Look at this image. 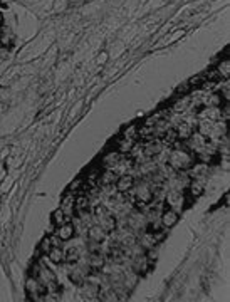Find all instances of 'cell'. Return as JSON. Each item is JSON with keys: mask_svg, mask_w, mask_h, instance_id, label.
Returning <instances> with one entry per match:
<instances>
[{"mask_svg": "<svg viewBox=\"0 0 230 302\" xmlns=\"http://www.w3.org/2000/svg\"><path fill=\"white\" fill-rule=\"evenodd\" d=\"M177 220H178V213L175 212V210L166 208L162 212V225L163 227H166V228L173 227V225L177 223Z\"/></svg>", "mask_w": 230, "mask_h": 302, "instance_id": "cell-19", "label": "cell"}, {"mask_svg": "<svg viewBox=\"0 0 230 302\" xmlns=\"http://www.w3.org/2000/svg\"><path fill=\"white\" fill-rule=\"evenodd\" d=\"M66 222H71V218L69 217H66L64 215V212L63 210H56V212L52 213V223L56 225V227H59V225H63V223H66Z\"/></svg>", "mask_w": 230, "mask_h": 302, "instance_id": "cell-29", "label": "cell"}, {"mask_svg": "<svg viewBox=\"0 0 230 302\" xmlns=\"http://www.w3.org/2000/svg\"><path fill=\"white\" fill-rule=\"evenodd\" d=\"M133 185H134V178L131 176V175H119L115 187H116V190L121 191V193H128V191L133 188Z\"/></svg>", "mask_w": 230, "mask_h": 302, "instance_id": "cell-11", "label": "cell"}, {"mask_svg": "<svg viewBox=\"0 0 230 302\" xmlns=\"http://www.w3.org/2000/svg\"><path fill=\"white\" fill-rule=\"evenodd\" d=\"M166 161H168V166H170L173 172H187V170H190V166L195 163V155L183 150V148H175V150L168 155Z\"/></svg>", "mask_w": 230, "mask_h": 302, "instance_id": "cell-1", "label": "cell"}, {"mask_svg": "<svg viewBox=\"0 0 230 302\" xmlns=\"http://www.w3.org/2000/svg\"><path fill=\"white\" fill-rule=\"evenodd\" d=\"M205 81V79H203V74H198V76H195V78H192L188 81V84H190V87H195V86H202V82Z\"/></svg>", "mask_w": 230, "mask_h": 302, "instance_id": "cell-34", "label": "cell"}, {"mask_svg": "<svg viewBox=\"0 0 230 302\" xmlns=\"http://www.w3.org/2000/svg\"><path fill=\"white\" fill-rule=\"evenodd\" d=\"M162 138H163V143H165V144H171V146H173V143H175V141L178 140V136H177V131H175L173 128L166 129L165 133L162 134Z\"/></svg>", "mask_w": 230, "mask_h": 302, "instance_id": "cell-30", "label": "cell"}, {"mask_svg": "<svg viewBox=\"0 0 230 302\" xmlns=\"http://www.w3.org/2000/svg\"><path fill=\"white\" fill-rule=\"evenodd\" d=\"M37 279L44 284V287H46L47 292H54V290H59V286H57V281H56V275H54V272H50L47 267H41V272H39Z\"/></svg>", "mask_w": 230, "mask_h": 302, "instance_id": "cell-7", "label": "cell"}, {"mask_svg": "<svg viewBox=\"0 0 230 302\" xmlns=\"http://www.w3.org/2000/svg\"><path fill=\"white\" fill-rule=\"evenodd\" d=\"M160 242V234L158 232H151V230H143L141 235L138 237V245L143 250H151L156 247V243Z\"/></svg>", "mask_w": 230, "mask_h": 302, "instance_id": "cell-8", "label": "cell"}, {"mask_svg": "<svg viewBox=\"0 0 230 302\" xmlns=\"http://www.w3.org/2000/svg\"><path fill=\"white\" fill-rule=\"evenodd\" d=\"M2 22H3V16L0 14V25H2Z\"/></svg>", "mask_w": 230, "mask_h": 302, "instance_id": "cell-39", "label": "cell"}, {"mask_svg": "<svg viewBox=\"0 0 230 302\" xmlns=\"http://www.w3.org/2000/svg\"><path fill=\"white\" fill-rule=\"evenodd\" d=\"M116 180H118V175H116L113 170H104L99 175V187H108V185H115Z\"/></svg>", "mask_w": 230, "mask_h": 302, "instance_id": "cell-22", "label": "cell"}, {"mask_svg": "<svg viewBox=\"0 0 230 302\" xmlns=\"http://www.w3.org/2000/svg\"><path fill=\"white\" fill-rule=\"evenodd\" d=\"M202 104L205 108H220L222 104H225V101L222 99V96L218 93H210V94H207V96L203 97Z\"/></svg>", "mask_w": 230, "mask_h": 302, "instance_id": "cell-16", "label": "cell"}, {"mask_svg": "<svg viewBox=\"0 0 230 302\" xmlns=\"http://www.w3.org/2000/svg\"><path fill=\"white\" fill-rule=\"evenodd\" d=\"M82 185H84V183H82V180H81V178H78V180H74V181H72V183H71V187H69V191L76 193V191L81 190Z\"/></svg>", "mask_w": 230, "mask_h": 302, "instance_id": "cell-35", "label": "cell"}, {"mask_svg": "<svg viewBox=\"0 0 230 302\" xmlns=\"http://www.w3.org/2000/svg\"><path fill=\"white\" fill-rule=\"evenodd\" d=\"M61 210L64 212L66 217L72 218L76 213V195L72 191H67L63 196V202H61Z\"/></svg>", "mask_w": 230, "mask_h": 302, "instance_id": "cell-10", "label": "cell"}, {"mask_svg": "<svg viewBox=\"0 0 230 302\" xmlns=\"http://www.w3.org/2000/svg\"><path fill=\"white\" fill-rule=\"evenodd\" d=\"M134 146V140H128V138H121V140L118 141V151L121 153V155H126V153H130L133 150Z\"/></svg>", "mask_w": 230, "mask_h": 302, "instance_id": "cell-27", "label": "cell"}, {"mask_svg": "<svg viewBox=\"0 0 230 302\" xmlns=\"http://www.w3.org/2000/svg\"><path fill=\"white\" fill-rule=\"evenodd\" d=\"M91 208V198L86 193H81L76 196V212H84Z\"/></svg>", "mask_w": 230, "mask_h": 302, "instance_id": "cell-24", "label": "cell"}, {"mask_svg": "<svg viewBox=\"0 0 230 302\" xmlns=\"http://www.w3.org/2000/svg\"><path fill=\"white\" fill-rule=\"evenodd\" d=\"M212 126H214V121H209V119H202V121L198 123V133L203 134V136H205L207 140H209Z\"/></svg>", "mask_w": 230, "mask_h": 302, "instance_id": "cell-28", "label": "cell"}, {"mask_svg": "<svg viewBox=\"0 0 230 302\" xmlns=\"http://www.w3.org/2000/svg\"><path fill=\"white\" fill-rule=\"evenodd\" d=\"M87 277H89V267H82V265H78V262H72L69 267V279L76 286H81L82 282H86Z\"/></svg>", "mask_w": 230, "mask_h": 302, "instance_id": "cell-6", "label": "cell"}, {"mask_svg": "<svg viewBox=\"0 0 230 302\" xmlns=\"http://www.w3.org/2000/svg\"><path fill=\"white\" fill-rule=\"evenodd\" d=\"M7 56H9V47L0 44V63H3L7 59Z\"/></svg>", "mask_w": 230, "mask_h": 302, "instance_id": "cell-36", "label": "cell"}, {"mask_svg": "<svg viewBox=\"0 0 230 302\" xmlns=\"http://www.w3.org/2000/svg\"><path fill=\"white\" fill-rule=\"evenodd\" d=\"M177 136H178V140H181V141H187L190 136H192V133H193V125L192 123H178L177 125Z\"/></svg>", "mask_w": 230, "mask_h": 302, "instance_id": "cell-18", "label": "cell"}, {"mask_svg": "<svg viewBox=\"0 0 230 302\" xmlns=\"http://www.w3.org/2000/svg\"><path fill=\"white\" fill-rule=\"evenodd\" d=\"M66 259H67L69 264H72V262H78L79 260V252L76 249H71L67 252V255H66Z\"/></svg>", "mask_w": 230, "mask_h": 302, "instance_id": "cell-32", "label": "cell"}, {"mask_svg": "<svg viewBox=\"0 0 230 302\" xmlns=\"http://www.w3.org/2000/svg\"><path fill=\"white\" fill-rule=\"evenodd\" d=\"M74 234H76V228L71 222H66V223L57 227V237L61 240H71L74 237Z\"/></svg>", "mask_w": 230, "mask_h": 302, "instance_id": "cell-14", "label": "cell"}, {"mask_svg": "<svg viewBox=\"0 0 230 302\" xmlns=\"http://www.w3.org/2000/svg\"><path fill=\"white\" fill-rule=\"evenodd\" d=\"M49 238H50V242H52V247H61V238L57 237V235L56 237H49Z\"/></svg>", "mask_w": 230, "mask_h": 302, "instance_id": "cell-38", "label": "cell"}, {"mask_svg": "<svg viewBox=\"0 0 230 302\" xmlns=\"http://www.w3.org/2000/svg\"><path fill=\"white\" fill-rule=\"evenodd\" d=\"M128 193L133 195V203H136L138 208H147L148 203L153 202L151 183L148 180H140L138 183H134Z\"/></svg>", "mask_w": 230, "mask_h": 302, "instance_id": "cell-2", "label": "cell"}, {"mask_svg": "<svg viewBox=\"0 0 230 302\" xmlns=\"http://www.w3.org/2000/svg\"><path fill=\"white\" fill-rule=\"evenodd\" d=\"M190 99H192L190 96H181L180 99L175 101L170 111L171 112H177V114H183V112H187L190 109Z\"/></svg>", "mask_w": 230, "mask_h": 302, "instance_id": "cell-17", "label": "cell"}, {"mask_svg": "<svg viewBox=\"0 0 230 302\" xmlns=\"http://www.w3.org/2000/svg\"><path fill=\"white\" fill-rule=\"evenodd\" d=\"M188 193L192 195L193 198H197V196H200L203 193V183L198 180V178H195V180L188 185Z\"/></svg>", "mask_w": 230, "mask_h": 302, "instance_id": "cell-26", "label": "cell"}, {"mask_svg": "<svg viewBox=\"0 0 230 302\" xmlns=\"http://www.w3.org/2000/svg\"><path fill=\"white\" fill-rule=\"evenodd\" d=\"M123 138H128V140H134V141H136V138H138V126H134V125L128 126V128L125 129V133H123Z\"/></svg>", "mask_w": 230, "mask_h": 302, "instance_id": "cell-31", "label": "cell"}, {"mask_svg": "<svg viewBox=\"0 0 230 302\" xmlns=\"http://www.w3.org/2000/svg\"><path fill=\"white\" fill-rule=\"evenodd\" d=\"M119 159H121V153L116 150V151L106 153V155L103 156V159H101V163H103V166L106 170H113L116 165H118Z\"/></svg>", "mask_w": 230, "mask_h": 302, "instance_id": "cell-12", "label": "cell"}, {"mask_svg": "<svg viewBox=\"0 0 230 302\" xmlns=\"http://www.w3.org/2000/svg\"><path fill=\"white\" fill-rule=\"evenodd\" d=\"M215 71L218 72L220 79H229V76H230V61L227 59V57H224V59H222L220 63L217 64Z\"/></svg>", "mask_w": 230, "mask_h": 302, "instance_id": "cell-25", "label": "cell"}, {"mask_svg": "<svg viewBox=\"0 0 230 302\" xmlns=\"http://www.w3.org/2000/svg\"><path fill=\"white\" fill-rule=\"evenodd\" d=\"M25 290H27V296L31 297L32 301H42L44 296L47 294L44 284L39 281L37 277H34V275H31V277L27 279V282H25Z\"/></svg>", "mask_w": 230, "mask_h": 302, "instance_id": "cell-4", "label": "cell"}, {"mask_svg": "<svg viewBox=\"0 0 230 302\" xmlns=\"http://www.w3.org/2000/svg\"><path fill=\"white\" fill-rule=\"evenodd\" d=\"M0 34H2V29H0Z\"/></svg>", "mask_w": 230, "mask_h": 302, "instance_id": "cell-40", "label": "cell"}, {"mask_svg": "<svg viewBox=\"0 0 230 302\" xmlns=\"http://www.w3.org/2000/svg\"><path fill=\"white\" fill-rule=\"evenodd\" d=\"M50 249H52V242H50V238H49V237L44 238V240H42V243H41V252H42V254H46V255H47V252H49Z\"/></svg>", "mask_w": 230, "mask_h": 302, "instance_id": "cell-33", "label": "cell"}, {"mask_svg": "<svg viewBox=\"0 0 230 302\" xmlns=\"http://www.w3.org/2000/svg\"><path fill=\"white\" fill-rule=\"evenodd\" d=\"M94 218H96V223L103 228L106 234H113V232L116 230V218L113 217L104 207H98Z\"/></svg>", "mask_w": 230, "mask_h": 302, "instance_id": "cell-3", "label": "cell"}, {"mask_svg": "<svg viewBox=\"0 0 230 302\" xmlns=\"http://www.w3.org/2000/svg\"><path fill=\"white\" fill-rule=\"evenodd\" d=\"M81 292L86 299H93V297L98 296L99 292V287H98V282H82L81 284Z\"/></svg>", "mask_w": 230, "mask_h": 302, "instance_id": "cell-20", "label": "cell"}, {"mask_svg": "<svg viewBox=\"0 0 230 302\" xmlns=\"http://www.w3.org/2000/svg\"><path fill=\"white\" fill-rule=\"evenodd\" d=\"M166 205L168 208L175 210L177 213H180L181 210H183L185 207V196L181 193V190H177V188H173V190H170L166 193Z\"/></svg>", "mask_w": 230, "mask_h": 302, "instance_id": "cell-5", "label": "cell"}, {"mask_svg": "<svg viewBox=\"0 0 230 302\" xmlns=\"http://www.w3.org/2000/svg\"><path fill=\"white\" fill-rule=\"evenodd\" d=\"M87 237H89V240H93V242H104L108 234L96 223V225L87 227Z\"/></svg>", "mask_w": 230, "mask_h": 302, "instance_id": "cell-13", "label": "cell"}, {"mask_svg": "<svg viewBox=\"0 0 230 302\" xmlns=\"http://www.w3.org/2000/svg\"><path fill=\"white\" fill-rule=\"evenodd\" d=\"M220 108H205L203 111H200V116H202L203 119H209V121H214V123L222 121Z\"/></svg>", "mask_w": 230, "mask_h": 302, "instance_id": "cell-21", "label": "cell"}, {"mask_svg": "<svg viewBox=\"0 0 230 302\" xmlns=\"http://www.w3.org/2000/svg\"><path fill=\"white\" fill-rule=\"evenodd\" d=\"M190 89H192V87H190V84H188V81L187 82H185V84H181V86H178V93H180V94H183V93H187L188 94V91Z\"/></svg>", "mask_w": 230, "mask_h": 302, "instance_id": "cell-37", "label": "cell"}, {"mask_svg": "<svg viewBox=\"0 0 230 302\" xmlns=\"http://www.w3.org/2000/svg\"><path fill=\"white\" fill-rule=\"evenodd\" d=\"M187 148H188V151L190 153H193V155H197V153H200L203 150V146L207 144V138L203 136V134H200V133H195L193 131L192 133V136L188 138L187 141Z\"/></svg>", "mask_w": 230, "mask_h": 302, "instance_id": "cell-9", "label": "cell"}, {"mask_svg": "<svg viewBox=\"0 0 230 302\" xmlns=\"http://www.w3.org/2000/svg\"><path fill=\"white\" fill-rule=\"evenodd\" d=\"M47 257H49V260L52 262V264H63L66 260V254L63 252L61 247H52V249L47 252Z\"/></svg>", "mask_w": 230, "mask_h": 302, "instance_id": "cell-23", "label": "cell"}, {"mask_svg": "<svg viewBox=\"0 0 230 302\" xmlns=\"http://www.w3.org/2000/svg\"><path fill=\"white\" fill-rule=\"evenodd\" d=\"M104 264H106V259H104L103 252H91L89 254V262H87L89 269H93V270H99V269H104Z\"/></svg>", "mask_w": 230, "mask_h": 302, "instance_id": "cell-15", "label": "cell"}]
</instances>
